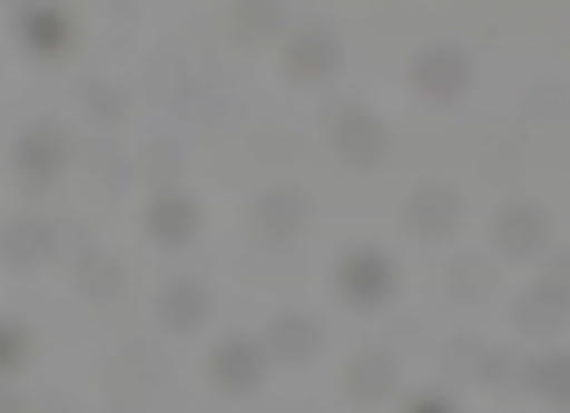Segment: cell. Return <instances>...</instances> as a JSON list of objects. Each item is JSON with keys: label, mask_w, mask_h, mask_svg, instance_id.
<instances>
[{"label": "cell", "mask_w": 570, "mask_h": 413, "mask_svg": "<svg viewBox=\"0 0 570 413\" xmlns=\"http://www.w3.org/2000/svg\"><path fill=\"white\" fill-rule=\"evenodd\" d=\"M542 380H548V391H553V396H564V402H570V357L548 363V368H542Z\"/></svg>", "instance_id": "1"}]
</instances>
